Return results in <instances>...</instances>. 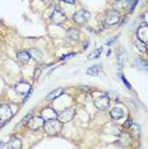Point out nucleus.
<instances>
[{
  "mask_svg": "<svg viewBox=\"0 0 148 149\" xmlns=\"http://www.w3.org/2000/svg\"><path fill=\"white\" fill-rule=\"evenodd\" d=\"M61 121L56 120V118H52V120H47L43 124V129L49 135H56L60 133L61 130Z\"/></svg>",
  "mask_w": 148,
  "mask_h": 149,
  "instance_id": "1",
  "label": "nucleus"
},
{
  "mask_svg": "<svg viewBox=\"0 0 148 149\" xmlns=\"http://www.w3.org/2000/svg\"><path fill=\"white\" fill-rule=\"evenodd\" d=\"M89 18H91V14L87 10H78L73 14V21L78 23V24H84V23L89 21Z\"/></svg>",
  "mask_w": 148,
  "mask_h": 149,
  "instance_id": "2",
  "label": "nucleus"
},
{
  "mask_svg": "<svg viewBox=\"0 0 148 149\" xmlns=\"http://www.w3.org/2000/svg\"><path fill=\"white\" fill-rule=\"evenodd\" d=\"M12 115H13V112L8 104H1V106H0V120H1V125L8 123L9 118L12 117Z\"/></svg>",
  "mask_w": 148,
  "mask_h": 149,
  "instance_id": "3",
  "label": "nucleus"
},
{
  "mask_svg": "<svg viewBox=\"0 0 148 149\" xmlns=\"http://www.w3.org/2000/svg\"><path fill=\"white\" fill-rule=\"evenodd\" d=\"M109 104H110V98L107 94H102V96H100L98 98L95 100V106L101 111L106 110L109 107Z\"/></svg>",
  "mask_w": 148,
  "mask_h": 149,
  "instance_id": "4",
  "label": "nucleus"
},
{
  "mask_svg": "<svg viewBox=\"0 0 148 149\" xmlns=\"http://www.w3.org/2000/svg\"><path fill=\"white\" fill-rule=\"evenodd\" d=\"M58 117H59V120L61 121L63 124L69 123V121H72L73 117H74V110L72 107H68L66 110H64L63 112L58 113Z\"/></svg>",
  "mask_w": 148,
  "mask_h": 149,
  "instance_id": "5",
  "label": "nucleus"
},
{
  "mask_svg": "<svg viewBox=\"0 0 148 149\" xmlns=\"http://www.w3.org/2000/svg\"><path fill=\"white\" fill-rule=\"evenodd\" d=\"M120 21V15H119V12L117 10H110L109 13H107V15H106V18H105V23L106 24H109V26H114V24H116V23H119Z\"/></svg>",
  "mask_w": 148,
  "mask_h": 149,
  "instance_id": "6",
  "label": "nucleus"
},
{
  "mask_svg": "<svg viewBox=\"0 0 148 149\" xmlns=\"http://www.w3.org/2000/svg\"><path fill=\"white\" fill-rule=\"evenodd\" d=\"M65 19H66L65 14H64V13L60 10V9L56 8L55 10H54L52 15H51V21L55 23V24H63V23L65 22Z\"/></svg>",
  "mask_w": 148,
  "mask_h": 149,
  "instance_id": "7",
  "label": "nucleus"
},
{
  "mask_svg": "<svg viewBox=\"0 0 148 149\" xmlns=\"http://www.w3.org/2000/svg\"><path fill=\"white\" fill-rule=\"evenodd\" d=\"M43 124H45V120H43L42 116L32 117L31 120L28 121V125L32 130H37V129H40V127H43Z\"/></svg>",
  "mask_w": 148,
  "mask_h": 149,
  "instance_id": "8",
  "label": "nucleus"
},
{
  "mask_svg": "<svg viewBox=\"0 0 148 149\" xmlns=\"http://www.w3.org/2000/svg\"><path fill=\"white\" fill-rule=\"evenodd\" d=\"M14 89L18 94H27L29 91H31V86H29L27 82H23L22 80V82H19L18 84H15Z\"/></svg>",
  "mask_w": 148,
  "mask_h": 149,
  "instance_id": "9",
  "label": "nucleus"
},
{
  "mask_svg": "<svg viewBox=\"0 0 148 149\" xmlns=\"http://www.w3.org/2000/svg\"><path fill=\"white\" fill-rule=\"evenodd\" d=\"M41 116L43 117V120L47 121V120H52V118H56L58 117V112H56L54 108H45V110H42L41 112Z\"/></svg>",
  "mask_w": 148,
  "mask_h": 149,
  "instance_id": "10",
  "label": "nucleus"
},
{
  "mask_svg": "<svg viewBox=\"0 0 148 149\" xmlns=\"http://www.w3.org/2000/svg\"><path fill=\"white\" fill-rule=\"evenodd\" d=\"M137 36L139 40L147 42L148 41V26H142L138 28V32H137Z\"/></svg>",
  "mask_w": 148,
  "mask_h": 149,
  "instance_id": "11",
  "label": "nucleus"
},
{
  "mask_svg": "<svg viewBox=\"0 0 148 149\" xmlns=\"http://www.w3.org/2000/svg\"><path fill=\"white\" fill-rule=\"evenodd\" d=\"M65 37L68 41H77V40L79 38V31L75 28H70V29H68Z\"/></svg>",
  "mask_w": 148,
  "mask_h": 149,
  "instance_id": "12",
  "label": "nucleus"
},
{
  "mask_svg": "<svg viewBox=\"0 0 148 149\" xmlns=\"http://www.w3.org/2000/svg\"><path fill=\"white\" fill-rule=\"evenodd\" d=\"M17 59H18V61L21 64H27L31 60V55H29V52L27 51H19L17 54Z\"/></svg>",
  "mask_w": 148,
  "mask_h": 149,
  "instance_id": "13",
  "label": "nucleus"
},
{
  "mask_svg": "<svg viewBox=\"0 0 148 149\" xmlns=\"http://www.w3.org/2000/svg\"><path fill=\"white\" fill-rule=\"evenodd\" d=\"M111 117H112L114 120H120V118L124 117V111L120 107H114L112 110H111Z\"/></svg>",
  "mask_w": 148,
  "mask_h": 149,
  "instance_id": "14",
  "label": "nucleus"
},
{
  "mask_svg": "<svg viewBox=\"0 0 148 149\" xmlns=\"http://www.w3.org/2000/svg\"><path fill=\"white\" fill-rule=\"evenodd\" d=\"M21 147H22V141H21V139L17 136H13L8 144V148H10V149H19Z\"/></svg>",
  "mask_w": 148,
  "mask_h": 149,
  "instance_id": "15",
  "label": "nucleus"
},
{
  "mask_svg": "<svg viewBox=\"0 0 148 149\" xmlns=\"http://www.w3.org/2000/svg\"><path fill=\"white\" fill-rule=\"evenodd\" d=\"M63 93H64V89H63V88H56L55 91H52L51 93L47 94V100H49V101H52V100H55V98L60 97Z\"/></svg>",
  "mask_w": 148,
  "mask_h": 149,
  "instance_id": "16",
  "label": "nucleus"
},
{
  "mask_svg": "<svg viewBox=\"0 0 148 149\" xmlns=\"http://www.w3.org/2000/svg\"><path fill=\"white\" fill-rule=\"evenodd\" d=\"M125 60H126V54L123 50H119V52H117V63H119V65L123 66Z\"/></svg>",
  "mask_w": 148,
  "mask_h": 149,
  "instance_id": "17",
  "label": "nucleus"
},
{
  "mask_svg": "<svg viewBox=\"0 0 148 149\" xmlns=\"http://www.w3.org/2000/svg\"><path fill=\"white\" fill-rule=\"evenodd\" d=\"M135 45H137L138 49H139V51H142V52H146L148 50L147 49V43L144 41H142V40H139V38L135 40Z\"/></svg>",
  "mask_w": 148,
  "mask_h": 149,
  "instance_id": "18",
  "label": "nucleus"
},
{
  "mask_svg": "<svg viewBox=\"0 0 148 149\" xmlns=\"http://www.w3.org/2000/svg\"><path fill=\"white\" fill-rule=\"evenodd\" d=\"M100 70H101V65H93L87 70V74L88 75H97L100 73Z\"/></svg>",
  "mask_w": 148,
  "mask_h": 149,
  "instance_id": "19",
  "label": "nucleus"
},
{
  "mask_svg": "<svg viewBox=\"0 0 148 149\" xmlns=\"http://www.w3.org/2000/svg\"><path fill=\"white\" fill-rule=\"evenodd\" d=\"M29 55H31L35 60H37V61H38V60H41V57H42V52L40 51V50H37V49H33V50H31Z\"/></svg>",
  "mask_w": 148,
  "mask_h": 149,
  "instance_id": "20",
  "label": "nucleus"
},
{
  "mask_svg": "<svg viewBox=\"0 0 148 149\" xmlns=\"http://www.w3.org/2000/svg\"><path fill=\"white\" fill-rule=\"evenodd\" d=\"M129 3V0H117V1L115 3V5H114V8L119 9V10H121V9L125 8V5Z\"/></svg>",
  "mask_w": 148,
  "mask_h": 149,
  "instance_id": "21",
  "label": "nucleus"
},
{
  "mask_svg": "<svg viewBox=\"0 0 148 149\" xmlns=\"http://www.w3.org/2000/svg\"><path fill=\"white\" fill-rule=\"evenodd\" d=\"M101 51H102V49H97L96 51H92L88 55V60H93V59H97V57L100 56V54H101Z\"/></svg>",
  "mask_w": 148,
  "mask_h": 149,
  "instance_id": "22",
  "label": "nucleus"
},
{
  "mask_svg": "<svg viewBox=\"0 0 148 149\" xmlns=\"http://www.w3.org/2000/svg\"><path fill=\"white\" fill-rule=\"evenodd\" d=\"M137 65L140 66V68H143V69L148 70V63L146 61V60H143V59H138L137 60Z\"/></svg>",
  "mask_w": 148,
  "mask_h": 149,
  "instance_id": "23",
  "label": "nucleus"
},
{
  "mask_svg": "<svg viewBox=\"0 0 148 149\" xmlns=\"http://www.w3.org/2000/svg\"><path fill=\"white\" fill-rule=\"evenodd\" d=\"M31 117H32V112L27 113V115H26V117H24V118H23V120H22V123H21V124H19V125L27 124V123H28V121H29V120H31Z\"/></svg>",
  "mask_w": 148,
  "mask_h": 149,
  "instance_id": "24",
  "label": "nucleus"
},
{
  "mask_svg": "<svg viewBox=\"0 0 148 149\" xmlns=\"http://www.w3.org/2000/svg\"><path fill=\"white\" fill-rule=\"evenodd\" d=\"M41 72H42V69L41 68H36V72H35V74H33V79H38V77H40V74H41Z\"/></svg>",
  "mask_w": 148,
  "mask_h": 149,
  "instance_id": "25",
  "label": "nucleus"
},
{
  "mask_svg": "<svg viewBox=\"0 0 148 149\" xmlns=\"http://www.w3.org/2000/svg\"><path fill=\"white\" fill-rule=\"evenodd\" d=\"M120 77H121V79H123V83L125 84V86H126L128 88H129V89H132V86H130L129 82H128V80L125 79V77H123V74H121V73H120Z\"/></svg>",
  "mask_w": 148,
  "mask_h": 149,
  "instance_id": "26",
  "label": "nucleus"
},
{
  "mask_svg": "<svg viewBox=\"0 0 148 149\" xmlns=\"http://www.w3.org/2000/svg\"><path fill=\"white\" fill-rule=\"evenodd\" d=\"M143 23H144L146 26H148V12L143 15Z\"/></svg>",
  "mask_w": 148,
  "mask_h": 149,
  "instance_id": "27",
  "label": "nucleus"
},
{
  "mask_svg": "<svg viewBox=\"0 0 148 149\" xmlns=\"http://www.w3.org/2000/svg\"><path fill=\"white\" fill-rule=\"evenodd\" d=\"M72 56H74V54H69V55H63L61 59L64 60V59H68V57H72Z\"/></svg>",
  "mask_w": 148,
  "mask_h": 149,
  "instance_id": "28",
  "label": "nucleus"
},
{
  "mask_svg": "<svg viewBox=\"0 0 148 149\" xmlns=\"http://www.w3.org/2000/svg\"><path fill=\"white\" fill-rule=\"evenodd\" d=\"M64 3H68V4H74L75 3V0H61Z\"/></svg>",
  "mask_w": 148,
  "mask_h": 149,
  "instance_id": "29",
  "label": "nucleus"
},
{
  "mask_svg": "<svg viewBox=\"0 0 148 149\" xmlns=\"http://www.w3.org/2000/svg\"><path fill=\"white\" fill-rule=\"evenodd\" d=\"M3 147H5V143H4V141H1V143H0V148H3Z\"/></svg>",
  "mask_w": 148,
  "mask_h": 149,
  "instance_id": "30",
  "label": "nucleus"
}]
</instances>
